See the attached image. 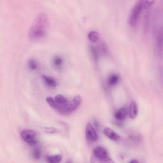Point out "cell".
<instances>
[{"instance_id":"cell-5","label":"cell","mask_w":163,"mask_h":163,"mask_svg":"<svg viewBox=\"0 0 163 163\" xmlns=\"http://www.w3.org/2000/svg\"><path fill=\"white\" fill-rule=\"evenodd\" d=\"M94 156L102 161H108L110 157L107 150L102 147H97L93 150Z\"/></svg>"},{"instance_id":"cell-19","label":"cell","mask_w":163,"mask_h":163,"mask_svg":"<svg viewBox=\"0 0 163 163\" xmlns=\"http://www.w3.org/2000/svg\"><path fill=\"white\" fill-rule=\"evenodd\" d=\"M130 162H138V161L137 160H132L130 161Z\"/></svg>"},{"instance_id":"cell-3","label":"cell","mask_w":163,"mask_h":163,"mask_svg":"<svg viewBox=\"0 0 163 163\" xmlns=\"http://www.w3.org/2000/svg\"><path fill=\"white\" fill-rule=\"evenodd\" d=\"M82 102V99L80 96H76L73 99L68 103V104L64 108L62 114H69L72 113L75 110L79 108Z\"/></svg>"},{"instance_id":"cell-15","label":"cell","mask_w":163,"mask_h":163,"mask_svg":"<svg viewBox=\"0 0 163 163\" xmlns=\"http://www.w3.org/2000/svg\"><path fill=\"white\" fill-rule=\"evenodd\" d=\"M42 130L47 133H56L57 130L54 127H42Z\"/></svg>"},{"instance_id":"cell-18","label":"cell","mask_w":163,"mask_h":163,"mask_svg":"<svg viewBox=\"0 0 163 163\" xmlns=\"http://www.w3.org/2000/svg\"><path fill=\"white\" fill-rule=\"evenodd\" d=\"M154 3L153 1H143V7L145 9H149V8L152 6V5Z\"/></svg>"},{"instance_id":"cell-12","label":"cell","mask_w":163,"mask_h":163,"mask_svg":"<svg viewBox=\"0 0 163 163\" xmlns=\"http://www.w3.org/2000/svg\"><path fill=\"white\" fill-rule=\"evenodd\" d=\"M62 156L61 155H54L48 156L47 158V162L50 163H58L62 161Z\"/></svg>"},{"instance_id":"cell-1","label":"cell","mask_w":163,"mask_h":163,"mask_svg":"<svg viewBox=\"0 0 163 163\" xmlns=\"http://www.w3.org/2000/svg\"><path fill=\"white\" fill-rule=\"evenodd\" d=\"M49 28V19L45 13L40 12L34 19L28 33L31 40L38 41L46 37Z\"/></svg>"},{"instance_id":"cell-14","label":"cell","mask_w":163,"mask_h":163,"mask_svg":"<svg viewBox=\"0 0 163 163\" xmlns=\"http://www.w3.org/2000/svg\"><path fill=\"white\" fill-rule=\"evenodd\" d=\"M53 63H54V65L57 68H61V66H63V60L61 57H56L53 60Z\"/></svg>"},{"instance_id":"cell-8","label":"cell","mask_w":163,"mask_h":163,"mask_svg":"<svg viewBox=\"0 0 163 163\" xmlns=\"http://www.w3.org/2000/svg\"><path fill=\"white\" fill-rule=\"evenodd\" d=\"M138 105H137L136 103L133 101L130 105V108H129V115H130V118H134L136 117L137 115H138Z\"/></svg>"},{"instance_id":"cell-10","label":"cell","mask_w":163,"mask_h":163,"mask_svg":"<svg viewBox=\"0 0 163 163\" xmlns=\"http://www.w3.org/2000/svg\"><path fill=\"white\" fill-rule=\"evenodd\" d=\"M42 78H43V80H44V81L45 82V83L48 85V86L51 87H56V85H57L56 80L54 78H52V77L47 76V75H43Z\"/></svg>"},{"instance_id":"cell-4","label":"cell","mask_w":163,"mask_h":163,"mask_svg":"<svg viewBox=\"0 0 163 163\" xmlns=\"http://www.w3.org/2000/svg\"><path fill=\"white\" fill-rule=\"evenodd\" d=\"M21 138L29 145L37 143V136L36 133L31 130H24L21 133Z\"/></svg>"},{"instance_id":"cell-2","label":"cell","mask_w":163,"mask_h":163,"mask_svg":"<svg viewBox=\"0 0 163 163\" xmlns=\"http://www.w3.org/2000/svg\"><path fill=\"white\" fill-rule=\"evenodd\" d=\"M143 1L136 2L132 8L129 18V24L131 27H135L139 21L142 11L143 9Z\"/></svg>"},{"instance_id":"cell-11","label":"cell","mask_w":163,"mask_h":163,"mask_svg":"<svg viewBox=\"0 0 163 163\" xmlns=\"http://www.w3.org/2000/svg\"><path fill=\"white\" fill-rule=\"evenodd\" d=\"M87 37H88V39L91 41H92L93 43H96L99 40L100 35H99V33L97 31H91L89 32L88 35H87Z\"/></svg>"},{"instance_id":"cell-6","label":"cell","mask_w":163,"mask_h":163,"mask_svg":"<svg viewBox=\"0 0 163 163\" xmlns=\"http://www.w3.org/2000/svg\"><path fill=\"white\" fill-rule=\"evenodd\" d=\"M85 137L90 142H95L97 140L98 136L97 132L94 127L90 124L88 123L85 126Z\"/></svg>"},{"instance_id":"cell-13","label":"cell","mask_w":163,"mask_h":163,"mask_svg":"<svg viewBox=\"0 0 163 163\" xmlns=\"http://www.w3.org/2000/svg\"><path fill=\"white\" fill-rule=\"evenodd\" d=\"M119 76L117 74H112L108 78V83L110 85H116L118 81H119Z\"/></svg>"},{"instance_id":"cell-16","label":"cell","mask_w":163,"mask_h":163,"mask_svg":"<svg viewBox=\"0 0 163 163\" xmlns=\"http://www.w3.org/2000/svg\"><path fill=\"white\" fill-rule=\"evenodd\" d=\"M33 156L34 157V158L37 159H39L41 157V153L40 150L38 148L35 149L33 150Z\"/></svg>"},{"instance_id":"cell-9","label":"cell","mask_w":163,"mask_h":163,"mask_svg":"<svg viewBox=\"0 0 163 163\" xmlns=\"http://www.w3.org/2000/svg\"><path fill=\"white\" fill-rule=\"evenodd\" d=\"M127 114V110L125 108H122L118 110L115 114V117L118 121H123V120L126 118Z\"/></svg>"},{"instance_id":"cell-7","label":"cell","mask_w":163,"mask_h":163,"mask_svg":"<svg viewBox=\"0 0 163 163\" xmlns=\"http://www.w3.org/2000/svg\"><path fill=\"white\" fill-rule=\"evenodd\" d=\"M103 133L109 139L114 142H117L121 139V136H119V134L110 127H105L103 130Z\"/></svg>"},{"instance_id":"cell-17","label":"cell","mask_w":163,"mask_h":163,"mask_svg":"<svg viewBox=\"0 0 163 163\" xmlns=\"http://www.w3.org/2000/svg\"><path fill=\"white\" fill-rule=\"evenodd\" d=\"M29 67L31 70H37V68L38 67V64L35 61V60H31L29 62V64H28Z\"/></svg>"}]
</instances>
